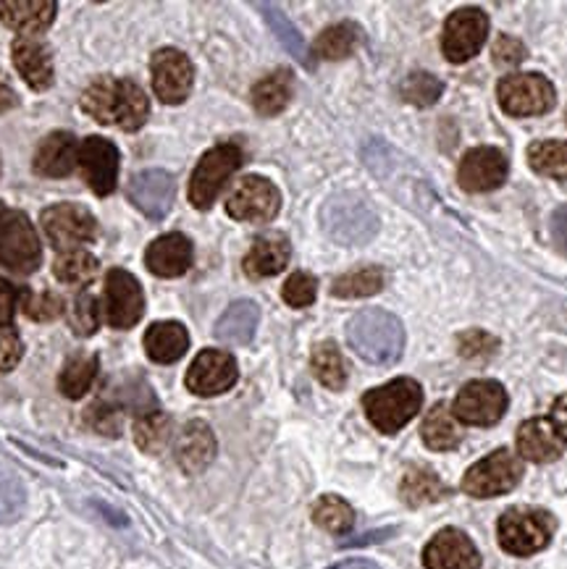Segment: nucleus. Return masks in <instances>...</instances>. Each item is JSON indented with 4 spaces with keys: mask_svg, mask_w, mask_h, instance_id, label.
<instances>
[{
    "mask_svg": "<svg viewBox=\"0 0 567 569\" xmlns=\"http://www.w3.org/2000/svg\"><path fill=\"white\" fill-rule=\"evenodd\" d=\"M13 66L32 90H48L53 84V58L50 50L34 38H19L11 48Z\"/></svg>",
    "mask_w": 567,
    "mask_h": 569,
    "instance_id": "26",
    "label": "nucleus"
},
{
    "mask_svg": "<svg viewBox=\"0 0 567 569\" xmlns=\"http://www.w3.org/2000/svg\"><path fill=\"white\" fill-rule=\"evenodd\" d=\"M499 543L513 557H530L547 549L555 536V517L544 509L513 507L499 517Z\"/></svg>",
    "mask_w": 567,
    "mask_h": 569,
    "instance_id": "5",
    "label": "nucleus"
},
{
    "mask_svg": "<svg viewBox=\"0 0 567 569\" xmlns=\"http://www.w3.org/2000/svg\"><path fill=\"white\" fill-rule=\"evenodd\" d=\"M316 291H318V281L312 279L310 273H292L284 283V302L292 305V308H308V305L316 302Z\"/></svg>",
    "mask_w": 567,
    "mask_h": 569,
    "instance_id": "45",
    "label": "nucleus"
},
{
    "mask_svg": "<svg viewBox=\"0 0 567 569\" xmlns=\"http://www.w3.org/2000/svg\"><path fill=\"white\" fill-rule=\"evenodd\" d=\"M40 258V239L29 218L0 202V266L27 276L38 271Z\"/></svg>",
    "mask_w": 567,
    "mask_h": 569,
    "instance_id": "6",
    "label": "nucleus"
},
{
    "mask_svg": "<svg viewBox=\"0 0 567 569\" xmlns=\"http://www.w3.org/2000/svg\"><path fill=\"white\" fill-rule=\"evenodd\" d=\"M331 569H378V565L368 559H350V561H341V565H334Z\"/></svg>",
    "mask_w": 567,
    "mask_h": 569,
    "instance_id": "55",
    "label": "nucleus"
},
{
    "mask_svg": "<svg viewBox=\"0 0 567 569\" xmlns=\"http://www.w3.org/2000/svg\"><path fill=\"white\" fill-rule=\"evenodd\" d=\"M420 436H424L428 449L449 451L460 443L462 430H460V426H457V418L449 412L447 405H434L424 418Z\"/></svg>",
    "mask_w": 567,
    "mask_h": 569,
    "instance_id": "30",
    "label": "nucleus"
},
{
    "mask_svg": "<svg viewBox=\"0 0 567 569\" xmlns=\"http://www.w3.org/2000/svg\"><path fill=\"white\" fill-rule=\"evenodd\" d=\"M239 166H242V150L237 144L229 142L208 150L189 181V202L198 210H208Z\"/></svg>",
    "mask_w": 567,
    "mask_h": 569,
    "instance_id": "7",
    "label": "nucleus"
},
{
    "mask_svg": "<svg viewBox=\"0 0 567 569\" xmlns=\"http://www.w3.org/2000/svg\"><path fill=\"white\" fill-rule=\"evenodd\" d=\"M426 569H478L481 553L462 530L447 528L436 532L424 551Z\"/></svg>",
    "mask_w": 567,
    "mask_h": 569,
    "instance_id": "19",
    "label": "nucleus"
},
{
    "mask_svg": "<svg viewBox=\"0 0 567 569\" xmlns=\"http://www.w3.org/2000/svg\"><path fill=\"white\" fill-rule=\"evenodd\" d=\"M137 447L148 455H161L171 439V418L163 412H148L135 422Z\"/></svg>",
    "mask_w": 567,
    "mask_h": 569,
    "instance_id": "36",
    "label": "nucleus"
},
{
    "mask_svg": "<svg viewBox=\"0 0 567 569\" xmlns=\"http://www.w3.org/2000/svg\"><path fill=\"white\" fill-rule=\"evenodd\" d=\"M21 299V291L13 287L11 281L0 279V328H9L13 316H17V305Z\"/></svg>",
    "mask_w": 567,
    "mask_h": 569,
    "instance_id": "49",
    "label": "nucleus"
},
{
    "mask_svg": "<svg viewBox=\"0 0 567 569\" xmlns=\"http://www.w3.org/2000/svg\"><path fill=\"white\" fill-rule=\"evenodd\" d=\"M71 328L79 337H92L100 328V305L92 295H82L74 299V308H71Z\"/></svg>",
    "mask_w": 567,
    "mask_h": 569,
    "instance_id": "44",
    "label": "nucleus"
},
{
    "mask_svg": "<svg viewBox=\"0 0 567 569\" xmlns=\"http://www.w3.org/2000/svg\"><path fill=\"white\" fill-rule=\"evenodd\" d=\"M549 231H551V239H555L557 250L563 252V254H567V206L557 208L555 213H551Z\"/></svg>",
    "mask_w": 567,
    "mask_h": 569,
    "instance_id": "52",
    "label": "nucleus"
},
{
    "mask_svg": "<svg viewBox=\"0 0 567 569\" xmlns=\"http://www.w3.org/2000/svg\"><path fill=\"white\" fill-rule=\"evenodd\" d=\"M350 347L362 360L374 365H391L402 357L405 328L387 310H362L347 326Z\"/></svg>",
    "mask_w": 567,
    "mask_h": 569,
    "instance_id": "2",
    "label": "nucleus"
},
{
    "mask_svg": "<svg viewBox=\"0 0 567 569\" xmlns=\"http://www.w3.org/2000/svg\"><path fill=\"white\" fill-rule=\"evenodd\" d=\"M523 478V462L513 451L497 449L481 462H476L465 472L462 491L476 499H491V496H501L513 491Z\"/></svg>",
    "mask_w": 567,
    "mask_h": 569,
    "instance_id": "8",
    "label": "nucleus"
},
{
    "mask_svg": "<svg viewBox=\"0 0 567 569\" xmlns=\"http://www.w3.org/2000/svg\"><path fill=\"white\" fill-rule=\"evenodd\" d=\"M292 98V74L287 69L273 71L252 87V106L260 116H276L289 106Z\"/></svg>",
    "mask_w": 567,
    "mask_h": 569,
    "instance_id": "31",
    "label": "nucleus"
},
{
    "mask_svg": "<svg viewBox=\"0 0 567 569\" xmlns=\"http://www.w3.org/2000/svg\"><path fill=\"white\" fill-rule=\"evenodd\" d=\"M40 223L56 250L71 252L74 247L90 244L98 237V221H94V216L87 208L74 206V202H61V206L42 210Z\"/></svg>",
    "mask_w": 567,
    "mask_h": 569,
    "instance_id": "9",
    "label": "nucleus"
},
{
    "mask_svg": "<svg viewBox=\"0 0 567 569\" xmlns=\"http://www.w3.org/2000/svg\"><path fill=\"white\" fill-rule=\"evenodd\" d=\"M173 194H177V187H173L171 173L161 169L140 171L129 181V200L152 221H161V218L169 216Z\"/></svg>",
    "mask_w": 567,
    "mask_h": 569,
    "instance_id": "20",
    "label": "nucleus"
},
{
    "mask_svg": "<svg viewBox=\"0 0 567 569\" xmlns=\"http://www.w3.org/2000/svg\"><path fill=\"white\" fill-rule=\"evenodd\" d=\"M494 58L501 66H515L526 58V48L523 42H518L515 38H499L497 46H494Z\"/></svg>",
    "mask_w": 567,
    "mask_h": 569,
    "instance_id": "51",
    "label": "nucleus"
},
{
    "mask_svg": "<svg viewBox=\"0 0 567 569\" xmlns=\"http://www.w3.org/2000/svg\"><path fill=\"white\" fill-rule=\"evenodd\" d=\"M56 11L53 0H0V21L24 38L46 32L53 24Z\"/></svg>",
    "mask_w": 567,
    "mask_h": 569,
    "instance_id": "22",
    "label": "nucleus"
},
{
    "mask_svg": "<svg viewBox=\"0 0 567 569\" xmlns=\"http://www.w3.org/2000/svg\"><path fill=\"white\" fill-rule=\"evenodd\" d=\"M528 163L541 177L567 179V140H544L530 144Z\"/></svg>",
    "mask_w": 567,
    "mask_h": 569,
    "instance_id": "34",
    "label": "nucleus"
},
{
    "mask_svg": "<svg viewBox=\"0 0 567 569\" xmlns=\"http://www.w3.org/2000/svg\"><path fill=\"white\" fill-rule=\"evenodd\" d=\"M177 462L187 476H198L216 457V436L202 420L187 422L177 439Z\"/></svg>",
    "mask_w": 567,
    "mask_h": 569,
    "instance_id": "23",
    "label": "nucleus"
},
{
    "mask_svg": "<svg viewBox=\"0 0 567 569\" xmlns=\"http://www.w3.org/2000/svg\"><path fill=\"white\" fill-rule=\"evenodd\" d=\"M258 9L266 13L268 24L273 27L276 38L281 40V46L287 48L289 53H292L302 66H310V61H308V48H305L300 32H297V29L292 27V21L284 17V13H281L279 9H276V6H271V3H258Z\"/></svg>",
    "mask_w": 567,
    "mask_h": 569,
    "instance_id": "42",
    "label": "nucleus"
},
{
    "mask_svg": "<svg viewBox=\"0 0 567 569\" xmlns=\"http://www.w3.org/2000/svg\"><path fill=\"white\" fill-rule=\"evenodd\" d=\"M551 426H555V430L559 436H563V441L567 443V393H563L555 401V407H551Z\"/></svg>",
    "mask_w": 567,
    "mask_h": 569,
    "instance_id": "53",
    "label": "nucleus"
},
{
    "mask_svg": "<svg viewBox=\"0 0 567 569\" xmlns=\"http://www.w3.org/2000/svg\"><path fill=\"white\" fill-rule=\"evenodd\" d=\"M260 320V308L250 299H239L231 308L218 318L216 339L223 345H250L256 337V328Z\"/></svg>",
    "mask_w": 567,
    "mask_h": 569,
    "instance_id": "28",
    "label": "nucleus"
},
{
    "mask_svg": "<svg viewBox=\"0 0 567 569\" xmlns=\"http://www.w3.org/2000/svg\"><path fill=\"white\" fill-rule=\"evenodd\" d=\"M94 376H98V357L94 355L71 357V360L63 365L58 386H61V391L67 393L69 399H79L90 391V386L94 383Z\"/></svg>",
    "mask_w": 567,
    "mask_h": 569,
    "instance_id": "35",
    "label": "nucleus"
},
{
    "mask_svg": "<svg viewBox=\"0 0 567 569\" xmlns=\"http://www.w3.org/2000/svg\"><path fill=\"white\" fill-rule=\"evenodd\" d=\"M424 405V389L412 378H397L387 386L368 391L362 397L368 420L381 430V433H397L420 412Z\"/></svg>",
    "mask_w": 567,
    "mask_h": 569,
    "instance_id": "4",
    "label": "nucleus"
},
{
    "mask_svg": "<svg viewBox=\"0 0 567 569\" xmlns=\"http://www.w3.org/2000/svg\"><path fill=\"white\" fill-rule=\"evenodd\" d=\"M312 520H316V525H321L324 530L334 532V536H341V532L352 530L355 512L345 499H339V496H324V499H318V505L312 507Z\"/></svg>",
    "mask_w": 567,
    "mask_h": 569,
    "instance_id": "39",
    "label": "nucleus"
},
{
    "mask_svg": "<svg viewBox=\"0 0 567 569\" xmlns=\"http://www.w3.org/2000/svg\"><path fill=\"white\" fill-rule=\"evenodd\" d=\"M310 365H312V373H316V378L326 386V389L331 391L345 389L347 383L345 360H341V352L334 341H321V345L312 349Z\"/></svg>",
    "mask_w": 567,
    "mask_h": 569,
    "instance_id": "33",
    "label": "nucleus"
},
{
    "mask_svg": "<svg viewBox=\"0 0 567 569\" xmlns=\"http://www.w3.org/2000/svg\"><path fill=\"white\" fill-rule=\"evenodd\" d=\"M87 422L106 436H116L121 428L119 412H116V407H108L106 401H94L90 410H87Z\"/></svg>",
    "mask_w": 567,
    "mask_h": 569,
    "instance_id": "47",
    "label": "nucleus"
},
{
    "mask_svg": "<svg viewBox=\"0 0 567 569\" xmlns=\"http://www.w3.org/2000/svg\"><path fill=\"white\" fill-rule=\"evenodd\" d=\"M79 142L71 131H53L46 140L40 142L38 152H34V171L40 177H69L77 169Z\"/></svg>",
    "mask_w": 567,
    "mask_h": 569,
    "instance_id": "24",
    "label": "nucleus"
},
{
    "mask_svg": "<svg viewBox=\"0 0 567 569\" xmlns=\"http://www.w3.org/2000/svg\"><path fill=\"white\" fill-rule=\"evenodd\" d=\"M518 451L528 462H555V459L563 457L565 441L549 418H534L523 422L518 430Z\"/></svg>",
    "mask_w": 567,
    "mask_h": 569,
    "instance_id": "25",
    "label": "nucleus"
},
{
    "mask_svg": "<svg viewBox=\"0 0 567 569\" xmlns=\"http://www.w3.org/2000/svg\"><path fill=\"white\" fill-rule=\"evenodd\" d=\"M82 111L98 123L137 131L148 119L150 106L140 84L129 79L100 77L82 92Z\"/></svg>",
    "mask_w": 567,
    "mask_h": 569,
    "instance_id": "1",
    "label": "nucleus"
},
{
    "mask_svg": "<svg viewBox=\"0 0 567 569\" xmlns=\"http://www.w3.org/2000/svg\"><path fill=\"white\" fill-rule=\"evenodd\" d=\"M98 260L92 258L90 252H82V250H71V252H63L61 258L56 260L53 266V273L58 281L63 283H90L94 276H98Z\"/></svg>",
    "mask_w": 567,
    "mask_h": 569,
    "instance_id": "40",
    "label": "nucleus"
},
{
    "mask_svg": "<svg viewBox=\"0 0 567 569\" xmlns=\"http://www.w3.org/2000/svg\"><path fill=\"white\" fill-rule=\"evenodd\" d=\"M27 507V491L24 483L11 467L0 465V525L17 522L24 515Z\"/></svg>",
    "mask_w": 567,
    "mask_h": 569,
    "instance_id": "38",
    "label": "nucleus"
},
{
    "mask_svg": "<svg viewBox=\"0 0 567 569\" xmlns=\"http://www.w3.org/2000/svg\"><path fill=\"white\" fill-rule=\"evenodd\" d=\"M237 383V362L229 352L206 349L187 370V389L198 397H216Z\"/></svg>",
    "mask_w": 567,
    "mask_h": 569,
    "instance_id": "17",
    "label": "nucleus"
},
{
    "mask_svg": "<svg viewBox=\"0 0 567 569\" xmlns=\"http://www.w3.org/2000/svg\"><path fill=\"white\" fill-rule=\"evenodd\" d=\"M494 347H497V341L491 337H486L484 331H470L460 337V355L462 357H484V355H491Z\"/></svg>",
    "mask_w": 567,
    "mask_h": 569,
    "instance_id": "50",
    "label": "nucleus"
},
{
    "mask_svg": "<svg viewBox=\"0 0 567 569\" xmlns=\"http://www.w3.org/2000/svg\"><path fill=\"white\" fill-rule=\"evenodd\" d=\"M399 493H402V499L410 507H424L439 501L447 493V488L441 486V480L436 478L434 470H428V467H412V470L405 472Z\"/></svg>",
    "mask_w": 567,
    "mask_h": 569,
    "instance_id": "32",
    "label": "nucleus"
},
{
    "mask_svg": "<svg viewBox=\"0 0 567 569\" xmlns=\"http://www.w3.org/2000/svg\"><path fill=\"white\" fill-rule=\"evenodd\" d=\"M507 410V391L497 381H470L455 399V418L465 426H494Z\"/></svg>",
    "mask_w": 567,
    "mask_h": 569,
    "instance_id": "12",
    "label": "nucleus"
},
{
    "mask_svg": "<svg viewBox=\"0 0 567 569\" xmlns=\"http://www.w3.org/2000/svg\"><path fill=\"white\" fill-rule=\"evenodd\" d=\"M189 347V333L181 323H152L145 333V352L152 362H177L179 357H185Z\"/></svg>",
    "mask_w": 567,
    "mask_h": 569,
    "instance_id": "29",
    "label": "nucleus"
},
{
    "mask_svg": "<svg viewBox=\"0 0 567 569\" xmlns=\"http://www.w3.org/2000/svg\"><path fill=\"white\" fill-rule=\"evenodd\" d=\"M355 46H358V29L352 24H334L329 29H324L321 38L316 40V56L326 58V61H337V58L350 56Z\"/></svg>",
    "mask_w": 567,
    "mask_h": 569,
    "instance_id": "41",
    "label": "nucleus"
},
{
    "mask_svg": "<svg viewBox=\"0 0 567 569\" xmlns=\"http://www.w3.org/2000/svg\"><path fill=\"white\" fill-rule=\"evenodd\" d=\"M106 312L108 323L119 331L132 328L145 312V297L140 281L132 273L113 268L106 276Z\"/></svg>",
    "mask_w": 567,
    "mask_h": 569,
    "instance_id": "16",
    "label": "nucleus"
},
{
    "mask_svg": "<svg viewBox=\"0 0 567 569\" xmlns=\"http://www.w3.org/2000/svg\"><path fill=\"white\" fill-rule=\"evenodd\" d=\"M21 352H24V347H21V339L17 333L0 331V376L11 373V370L17 368Z\"/></svg>",
    "mask_w": 567,
    "mask_h": 569,
    "instance_id": "48",
    "label": "nucleus"
},
{
    "mask_svg": "<svg viewBox=\"0 0 567 569\" xmlns=\"http://www.w3.org/2000/svg\"><path fill=\"white\" fill-rule=\"evenodd\" d=\"M281 208V194L271 181L263 177H247L231 192L227 210L231 218L247 223H266L276 218Z\"/></svg>",
    "mask_w": 567,
    "mask_h": 569,
    "instance_id": "13",
    "label": "nucleus"
},
{
    "mask_svg": "<svg viewBox=\"0 0 567 569\" xmlns=\"http://www.w3.org/2000/svg\"><path fill=\"white\" fill-rule=\"evenodd\" d=\"M381 289H384L381 268L368 266V268H360V271L339 276V279L334 281L331 295L334 297H341V299H355V297L378 295V291H381Z\"/></svg>",
    "mask_w": 567,
    "mask_h": 569,
    "instance_id": "37",
    "label": "nucleus"
},
{
    "mask_svg": "<svg viewBox=\"0 0 567 569\" xmlns=\"http://www.w3.org/2000/svg\"><path fill=\"white\" fill-rule=\"evenodd\" d=\"M24 312L32 320H53L63 312V299L53 291H42V295L27 299Z\"/></svg>",
    "mask_w": 567,
    "mask_h": 569,
    "instance_id": "46",
    "label": "nucleus"
},
{
    "mask_svg": "<svg viewBox=\"0 0 567 569\" xmlns=\"http://www.w3.org/2000/svg\"><path fill=\"white\" fill-rule=\"evenodd\" d=\"M13 106H17V92L11 90V84L6 82L3 71H0V111H9Z\"/></svg>",
    "mask_w": 567,
    "mask_h": 569,
    "instance_id": "54",
    "label": "nucleus"
},
{
    "mask_svg": "<svg viewBox=\"0 0 567 569\" xmlns=\"http://www.w3.org/2000/svg\"><path fill=\"white\" fill-rule=\"evenodd\" d=\"M486 34H489L486 13L481 9H460L447 19L441 50L452 63H465L484 48Z\"/></svg>",
    "mask_w": 567,
    "mask_h": 569,
    "instance_id": "11",
    "label": "nucleus"
},
{
    "mask_svg": "<svg viewBox=\"0 0 567 569\" xmlns=\"http://www.w3.org/2000/svg\"><path fill=\"white\" fill-rule=\"evenodd\" d=\"M289 254H292V250H289V239L284 233H263L247 252L245 273L252 276V279H268V276L281 273L284 266L289 262Z\"/></svg>",
    "mask_w": 567,
    "mask_h": 569,
    "instance_id": "27",
    "label": "nucleus"
},
{
    "mask_svg": "<svg viewBox=\"0 0 567 569\" xmlns=\"http://www.w3.org/2000/svg\"><path fill=\"white\" fill-rule=\"evenodd\" d=\"M145 266L150 273L163 276V279H177V276L187 273L192 266V242L185 233H166L158 237L156 242L145 252Z\"/></svg>",
    "mask_w": 567,
    "mask_h": 569,
    "instance_id": "21",
    "label": "nucleus"
},
{
    "mask_svg": "<svg viewBox=\"0 0 567 569\" xmlns=\"http://www.w3.org/2000/svg\"><path fill=\"white\" fill-rule=\"evenodd\" d=\"M507 179V158L497 148H472L457 169V181L468 192H491Z\"/></svg>",
    "mask_w": 567,
    "mask_h": 569,
    "instance_id": "18",
    "label": "nucleus"
},
{
    "mask_svg": "<svg viewBox=\"0 0 567 569\" xmlns=\"http://www.w3.org/2000/svg\"><path fill=\"white\" fill-rule=\"evenodd\" d=\"M501 111L510 116H541L555 108V87L541 74H510L497 87Z\"/></svg>",
    "mask_w": 567,
    "mask_h": 569,
    "instance_id": "10",
    "label": "nucleus"
},
{
    "mask_svg": "<svg viewBox=\"0 0 567 569\" xmlns=\"http://www.w3.org/2000/svg\"><path fill=\"white\" fill-rule=\"evenodd\" d=\"M441 92H445V84H441L436 77L426 74V71H416V74H410L402 82V98L407 103L418 108L434 106L436 100L441 98Z\"/></svg>",
    "mask_w": 567,
    "mask_h": 569,
    "instance_id": "43",
    "label": "nucleus"
},
{
    "mask_svg": "<svg viewBox=\"0 0 567 569\" xmlns=\"http://www.w3.org/2000/svg\"><path fill=\"white\" fill-rule=\"evenodd\" d=\"M152 90L166 106H179L192 90V63L177 48H163L152 56Z\"/></svg>",
    "mask_w": 567,
    "mask_h": 569,
    "instance_id": "14",
    "label": "nucleus"
},
{
    "mask_svg": "<svg viewBox=\"0 0 567 569\" xmlns=\"http://www.w3.org/2000/svg\"><path fill=\"white\" fill-rule=\"evenodd\" d=\"M119 148L111 140H103V137H87V140L79 144L77 166L84 173V181L90 184L94 194L106 197L116 189V181H119Z\"/></svg>",
    "mask_w": 567,
    "mask_h": 569,
    "instance_id": "15",
    "label": "nucleus"
},
{
    "mask_svg": "<svg viewBox=\"0 0 567 569\" xmlns=\"http://www.w3.org/2000/svg\"><path fill=\"white\" fill-rule=\"evenodd\" d=\"M321 223L334 242L345 247L366 244L378 231L376 210L370 208L366 197L355 192H339L329 197L321 210Z\"/></svg>",
    "mask_w": 567,
    "mask_h": 569,
    "instance_id": "3",
    "label": "nucleus"
}]
</instances>
